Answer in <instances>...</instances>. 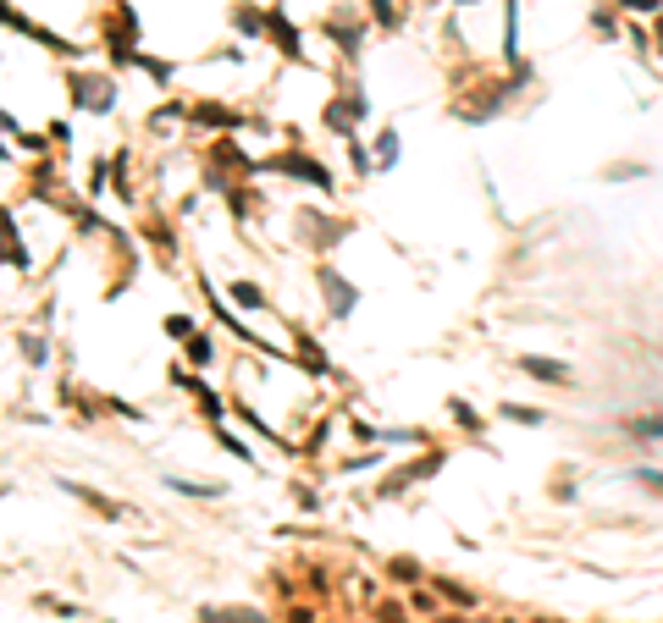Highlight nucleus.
Wrapping results in <instances>:
<instances>
[{"mask_svg": "<svg viewBox=\"0 0 663 623\" xmlns=\"http://www.w3.org/2000/svg\"><path fill=\"white\" fill-rule=\"evenodd\" d=\"M630 436H663V419H630Z\"/></svg>", "mask_w": 663, "mask_h": 623, "instance_id": "obj_7", "label": "nucleus"}, {"mask_svg": "<svg viewBox=\"0 0 663 623\" xmlns=\"http://www.w3.org/2000/svg\"><path fill=\"white\" fill-rule=\"evenodd\" d=\"M636 480L652 485V491H663V469H636Z\"/></svg>", "mask_w": 663, "mask_h": 623, "instance_id": "obj_10", "label": "nucleus"}, {"mask_svg": "<svg viewBox=\"0 0 663 623\" xmlns=\"http://www.w3.org/2000/svg\"><path fill=\"white\" fill-rule=\"evenodd\" d=\"M233 304H243V309H260V287H249V282H233Z\"/></svg>", "mask_w": 663, "mask_h": 623, "instance_id": "obj_6", "label": "nucleus"}, {"mask_svg": "<svg viewBox=\"0 0 663 623\" xmlns=\"http://www.w3.org/2000/svg\"><path fill=\"white\" fill-rule=\"evenodd\" d=\"M520 365H525L531 375H542V381H564V375H570L564 365H548V358H520Z\"/></svg>", "mask_w": 663, "mask_h": 623, "instance_id": "obj_5", "label": "nucleus"}, {"mask_svg": "<svg viewBox=\"0 0 663 623\" xmlns=\"http://www.w3.org/2000/svg\"><path fill=\"white\" fill-rule=\"evenodd\" d=\"M282 166L299 172V177H304V182H315V188H332V177H327L321 166H315V160H282Z\"/></svg>", "mask_w": 663, "mask_h": 623, "instance_id": "obj_3", "label": "nucleus"}, {"mask_svg": "<svg viewBox=\"0 0 663 623\" xmlns=\"http://www.w3.org/2000/svg\"><path fill=\"white\" fill-rule=\"evenodd\" d=\"M625 12H658V0H619Z\"/></svg>", "mask_w": 663, "mask_h": 623, "instance_id": "obj_12", "label": "nucleus"}, {"mask_svg": "<svg viewBox=\"0 0 663 623\" xmlns=\"http://www.w3.org/2000/svg\"><path fill=\"white\" fill-rule=\"evenodd\" d=\"M188 358H194V365H210V337H194V342H188Z\"/></svg>", "mask_w": 663, "mask_h": 623, "instance_id": "obj_9", "label": "nucleus"}, {"mask_svg": "<svg viewBox=\"0 0 663 623\" xmlns=\"http://www.w3.org/2000/svg\"><path fill=\"white\" fill-rule=\"evenodd\" d=\"M327 299H337V309H332V315H349L354 287H349V282H337V276H327Z\"/></svg>", "mask_w": 663, "mask_h": 623, "instance_id": "obj_4", "label": "nucleus"}, {"mask_svg": "<svg viewBox=\"0 0 663 623\" xmlns=\"http://www.w3.org/2000/svg\"><path fill=\"white\" fill-rule=\"evenodd\" d=\"M503 414H509V419H520V425H536V419H542L536 408H503Z\"/></svg>", "mask_w": 663, "mask_h": 623, "instance_id": "obj_11", "label": "nucleus"}, {"mask_svg": "<svg viewBox=\"0 0 663 623\" xmlns=\"http://www.w3.org/2000/svg\"><path fill=\"white\" fill-rule=\"evenodd\" d=\"M503 50H520V0H509V12H503Z\"/></svg>", "mask_w": 663, "mask_h": 623, "instance_id": "obj_2", "label": "nucleus"}, {"mask_svg": "<svg viewBox=\"0 0 663 623\" xmlns=\"http://www.w3.org/2000/svg\"><path fill=\"white\" fill-rule=\"evenodd\" d=\"M271 39H276V50H282V55H304V50H299V28H293V22L271 17Z\"/></svg>", "mask_w": 663, "mask_h": 623, "instance_id": "obj_1", "label": "nucleus"}, {"mask_svg": "<svg viewBox=\"0 0 663 623\" xmlns=\"http://www.w3.org/2000/svg\"><path fill=\"white\" fill-rule=\"evenodd\" d=\"M370 12H376V22H382V28H393V22H398V12H393V0H370Z\"/></svg>", "mask_w": 663, "mask_h": 623, "instance_id": "obj_8", "label": "nucleus"}]
</instances>
